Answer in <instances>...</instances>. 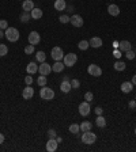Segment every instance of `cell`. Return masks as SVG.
Listing matches in <instances>:
<instances>
[{"mask_svg": "<svg viewBox=\"0 0 136 152\" xmlns=\"http://www.w3.org/2000/svg\"><path fill=\"white\" fill-rule=\"evenodd\" d=\"M71 86H72V88H79L80 87V81L78 80V79H72L71 80Z\"/></svg>", "mask_w": 136, "mask_h": 152, "instance_id": "34", "label": "cell"}, {"mask_svg": "<svg viewBox=\"0 0 136 152\" xmlns=\"http://www.w3.org/2000/svg\"><path fill=\"white\" fill-rule=\"evenodd\" d=\"M69 23H71V25H72L73 27H82L83 26V18H82L80 15H72V16H71V18H69Z\"/></svg>", "mask_w": 136, "mask_h": 152, "instance_id": "9", "label": "cell"}, {"mask_svg": "<svg viewBox=\"0 0 136 152\" xmlns=\"http://www.w3.org/2000/svg\"><path fill=\"white\" fill-rule=\"evenodd\" d=\"M25 83H26L27 86H30L33 83V77L32 76H26V77H25Z\"/></svg>", "mask_w": 136, "mask_h": 152, "instance_id": "39", "label": "cell"}, {"mask_svg": "<svg viewBox=\"0 0 136 152\" xmlns=\"http://www.w3.org/2000/svg\"><path fill=\"white\" fill-rule=\"evenodd\" d=\"M30 15H32L33 19H41V18H42V10L34 7V8L30 11Z\"/></svg>", "mask_w": 136, "mask_h": 152, "instance_id": "20", "label": "cell"}, {"mask_svg": "<svg viewBox=\"0 0 136 152\" xmlns=\"http://www.w3.org/2000/svg\"><path fill=\"white\" fill-rule=\"evenodd\" d=\"M90 102H82L80 105H79V114L83 117H87L89 114H90Z\"/></svg>", "mask_w": 136, "mask_h": 152, "instance_id": "6", "label": "cell"}, {"mask_svg": "<svg viewBox=\"0 0 136 152\" xmlns=\"http://www.w3.org/2000/svg\"><path fill=\"white\" fill-rule=\"evenodd\" d=\"M30 18H32V15H30V12H26V11H23V12L21 14V16H19V19H21V22H23V23H27L29 21H30Z\"/></svg>", "mask_w": 136, "mask_h": 152, "instance_id": "26", "label": "cell"}, {"mask_svg": "<svg viewBox=\"0 0 136 152\" xmlns=\"http://www.w3.org/2000/svg\"><path fill=\"white\" fill-rule=\"evenodd\" d=\"M41 41V36L37 31H32L29 34V44L30 45H38Z\"/></svg>", "mask_w": 136, "mask_h": 152, "instance_id": "10", "label": "cell"}, {"mask_svg": "<svg viewBox=\"0 0 136 152\" xmlns=\"http://www.w3.org/2000/svg\"><path fill=\"white\" fill-rule=\"evenodd\" d=\"M36 58H37V61L44 63V61H45V58H46V54L44 53L42 50H40V52H37V53H36Z\"/></svg>", "mask_w": 136, "mask_h": 152, "instance_id": "28", "label": "cell"}, {"mask_svg": "<svg viewBox=\"0 0 136 152\" xmlns=\"http://www.w3.org/2000/svg\"><path fill=\"white\" fill-rule=\"evenodd\" d=\"M89 46H90V44H89V41H86V40L80 41V42L78 44V48H79L80 50H87L89 49Z\"/></svg>", "mask_w": 136, "mask_h": 152, "instance_id": "27", "label": "cell"}, {"mask_svg": "<svg viewBox=\"0 0 136 152\" xmlns=\"http://www.w3.org/2000/svg\"><path fill=\"white\" fill-rule=\"evenodd\" d=\"M3 36H4V33H3V30H0V38H3Z\"/></svg>", "mask_w": 136, "mask_h": 152, "instance_id": "45", "label": "cell"}, {"mask_svg": "<svg viewBox=\"0 0 136 152\" xmlns=\"http://www.w3.org/2000/svg\"><path fill=\"white\" fill-rule=\"evenodd\" d=\"M38 72H40V75L48 76L52 72V65L44 61V63H41V65H38Z\"/></svg>", "mask_w": 136, "mask_h": 152, "instance_id": "8", "label": "cell"}, {"mask_svg": "<svg viewBox=\"0 0 136 152\" xmlns=\"http://www.w3.org/2000/svg\"><path fill=\"white\" fill-rule=\"evenodd\" d=\"M129 109H136V101H131L129 102Z\"/></svg>", "mask_w": 136, "mask_h": 152, "instance_id": "42", "label": "cell"}, {"mask_svg": "<svg viewBox=\"0 0 136 152\" xmlns=\"http://www.w3.org/2000/svg\"><path fill=\"white\" fill-rule=\"evenodd\" d=\"M69 18H71V16H68V15H61V16L59 18V21L61 23H68L69 22Z\"/></svg>", "mask_w": 136, "mask_h": 152, "instance_id": "36", "label": "cell"}, {"mask_svg": "<svg viewBox=\"0 0 136 152\" xmlns=\"http://www.w3.org/2000/svg\"><path fill=\"white\" fill-rule=\"evenodd\" d=\"M7 27H8V22H7L5 19H1V21H0V29H1V30H5Z\"/></svg>", "mask_w": 136, "mask_h": 152, "instance_id": "35", "label": "cell"}, {"mask_svg": "<svg viewBox=\"0 0 136 152\" xmlns=\"http://www.w3.org/2000/svg\"><path fill=\"white\" fill-rule=\"evenodd\" d=\"M118 49L121 50V52H128V50L132 49V45L129 41L124 40V41H121V42H118Z\"/></svg>", "mask_w": 136, "mask_h": 152, "instance_id": "13", "label": "cell"}, {"mask_svg": "<svg viewBox=\"0 0 136 152\" xmlns=\"http://www.w3.org/2000/svg\"><path fill=\"white\" fill-rule=\"evenodd\" d=\"M108 12H109V15H112V16H117L118 14H120V8H118V5H116V4H109Z\"/></svg>", "mask_w": 136, "mask_h": 152, "instance_id": "19", "label": "cell"}, {"mask_svg": "<svg viewBox=\"0 0 136 152\" xmlns=\"http://www.w3.org/2000/svg\"><path fill=\"white\" fill-rule=\"evenodd\" d=\"M3 143H4V134L0 133V144H3Z\"/></svg>", "mask_w": 136, "mask_h": 152, "instance_id": "43", "label": "cell"}, {"mask_svg": "<svg viewBox=\"0 0 136 152\" xmlns=\"http://www.w3.org/2000/svg\"><path fill=\"white\" fill-rule=\"evenodd\" d=\"M95 124H97V126H98V128H105V126H106V120H105L102 116H97Z\"/></svg>", "mask_w": 136, "mask_h": 152, "instance_id": "24", "label": "cell"}, {"mask_svg": "<svg viewBox=\"0 0 136 152\" xmlns=\"http://www.w3.org/2000/svg\"><path fill=\"white\" fill-rule=\"evenodd\" d=\"M64 67H65V65H64V63H61V61H54V64L52 65V71L57 73V72L63 71Z\"/></svg>", "mask_w": 136, "mask_h": 152, "instance_id": "22", "label": "cell"}, {"mask_svg": "<svg viewBox=\"0 0 136 152\" xmlns=\"http://www.w3.org/2000/svg\"><path fill=\"white\" fill-rule=\"evenodd\" d=\"M113 56H114L116 58H120V57H121V50H120V49L114 50V52H113Z\"/></svg>", "mask_w": 136, "mask_h": 152, "instance_id": "41", "label": "cell"}, {"mask_svg": "<svg viewBox=\"0 0 136 152\" xmlns=\"http://www.w3.org/2000/svg\"><path fill=\"white\" fill-rule=\"evenodd\" d=\"M40 97L42 99H45V101H52L54 98V91L52 88H49V87L44 86L40 90Z\"/></svg>", "mask_w": 136, "mask_h": 152, "instance_id": "3", "label": "cell"}, {"mask_svg": "<svg viewBox=\"0 0 136 152\" xmlns=\"http://www.w3.org/2000/svg\"><path fill=\"white\" fill-rule=\"evenodd\" d=\"M102 113H104V109L101 107V106L95 107V114H97V116H102Z\"/></svg>", "mask_w": 136, "mask_h": 152, "instance_id": "40", "label": "cell"}, {"mask_svg": "<svg viewBox=\"0 0 136 152\" xmlns=\"http://www.w3.org/2000/svg\"><path fill=\"white\" fill-rule=\"evenodd\" d=\"M33 95H34V88L30 87V86L25 87V90L22 91V97H23V98H25V99H30V98H33Z\"/></svg>", "mask_w": 136, "mask_h": 152, "instance_id": "15", "label": "cell"}, {"mask_svg": "<svg viewBox=\"0 0 136 152\" xmlns=\"http://www.w3.org/2000/svg\"><path fill=\"white\" fill-rule=\"evenodd\" d=\"M84 99H86V102H91V101L94 99L93 92H86V94H84Z\"/></svg>", "mask_w": 136, "mask_h": 152, "instance_id": "37", "label": "cell"}, {"mask_svg": "<svg viewBox=\"0 0 136 152\" xmlns=\"http://www.w3.org/2000/svg\"><path fill=\"white\" fill-rule=\"evenodd\" d=\"M7 53H8V48L4 44H0V57H4Z\"/></svg>", "mask_w": 136, "mask_h": 152, "instance_id": "30", "label": "cell"}, {"mask_svg": "<svg viewBox=\"0 0 136 152\" xmlns=\"http://www.w3.org/2000/svg\"><path fill=\"white\" fill-rule=\"evenodd\" d=\"M65 7H67L65 0H56V1H54V8L57 10V11H64Z\"/></svg>", "mask_w": 136, "mask_h": 152, "instance_id": "21", "label": "cell"}, {"mask_svg": "<svg viewBox=\"0 0 136 152\" xmlns=\"http://www.w3.org/2000/svg\"><path fill=\"white\" fill-rule=\"evenodd\" d=\"M80 130L82 132H87V130H91V126H93V124H91L90 121H83L80 125Z\"/></svg>", "mask_w": 136, "mask_h": 152, "instance_id": "23", "label": "cell"}, {"mask_svg": "<svg viewBox=\"0 0 136 152\" xmlns=\"http://www.w3.org/2000/svg\"><path fill=\"white\" fill-rule=\"evenodd\" d=\"M132 90H133V84H132V81H124L121 84V91L124 94H129Z\"/></svg>", "mask_w": 136, "mask_h": 152, "instance_id": "17", "label": "cell"}, {"mask_svg": "<svg viewBox=\"0 0 136 152\" xmlns=\"http://www.w3.org/2000/svg\"><path fill=\"white\" fill-rule=\"evenodd\" d=\"M125 56H127V58L128 60H133V58H135V52H133V50H128V52H125Z\"/></svg>", "mask_w": 136, "mask_h": 152, "instance_id": "33", "label": "cell"}, {"mask_svg": "<svg viewBox=\"0 0 136 152\" xmlns=\"http://www.w3.org/2000/svg\"><path fill=\"white\" fill-rule=\"evenodd\" d=\"M132 84H133V86H136V75H133V76H132Z\"/></svg>", "mask_w": 136, "mask_h": 152, "instance_id": "44", "label": "cell"}, {"mask_svg": "<svg viewBox=\"0 0 136 152\" xmlns=\"http://www.w3.org/2000/svg\"><path fill=\"white\" fill-rule=\"evenodd\" d=\"M79 130H80V126L78 125V124H72V125L69 126V132H71V133H73V134L79 133Z\"/></svg>", "mask_w": 136, "mask_h": 152, "instance_id": "31", "label": "cell"}, {"mask_svg": "<svg viewBox=\"0 0 136 152\" xmlns=\"http://www.w3.org/2000/svg\"><path fill=\"white\" fill-rule=\"evenodd\" d=\"M80 140L84 144H87V145H91V144H94L97 141V134L90 132V130H87V132H83Z\"/></svg>", "mask_w": 136, "mask_h": 152, "instance_id": "2", "label": "cell"}, {"mask_svg": "<svg viewBox=\"0 0 136 152\" xmlns=\"http://www.w3.org/2000/svg\"><path fill=\"white\" fill-rule=\"evenodd\" d=\"M135 101H136V98H135Z\"/></svg>", "mask_w": 136, "mask_h": 152, "instance_id": "47", "label": "cell"}, {"mask_svg": "<svg viewBox=\"0 0 136 152\" xmlns=\"http://www.w3.org/2000/svg\"><path fill=\"white\" fill-rule=\"evenodd\" d=\"M57 145H59L57 140L56 139H49L48 141H46V151L48 152H54L56 149H57Z\"/></svg>", "mask_w": 136, "mask_h": 152, "instance_id": "11", "label": "cell"}, {"mask_svg": "<svg viewBox=\"0 0 136 152\" xmlns=\"http://www.w3.org/2000/svg\"><path fill=\"white\" fill-rule=\"evenodd\" d=\"M87 72H89L91 76H95V77H98V76L102 75V69H101L97 64H90L89 68H87Z\"/></svg>", "mask_w": 136, "mask_h": 152, "instance_id": "7", "label": "cell"}, {"mask_svg": "<svg viewBox=\"0 0 136 152\" xmlns=\"http://www.w3.org/2000/svg\"><path fill=\"white\" fill-rule=\"evenodd\" d=\"M26 72L29 73V75H33V73H37L38 72V65H37L34 61H32V63L27 64L26 67Z\"/></svg>", "mask_w": 136, "mask_h": 152, "instance_id": "16", "label": "cell"}, {"mask_svg": "<svg viewBox=\"0 0 136 152\" xmlns=\"http://www.w3.org/2000/svg\"><path fill=\"white\" fill-rule=\"evenodd\" d=\"M4 36L10 42H16L19 40V30L15 27H7L4 31Z\"/></svg>", "mask_w": 136, "mask_h": 152, "instance_id": "1", "label": "cell"}, {"mask_svg": "<svg viewBox=\"0 0 136 152\" xmlns=\"http://www.w3.org/2000/svg\"><path fill=\"white\" fill-rule=\"evenodd\" d=\"M60 90H61V92H64V94H68V92L72 90L71 81L69 80H63L61 81V84H60Z\"/></svg>", "mask_w": 136, "mask_h": 152, "instance_id": "12", "label": "cell"}, {"mask_svg": "<svg viewBox=\"0 0 136 152\" xmlns=\"http://www.w3.org/2000/svg\"><path fill=\"white\" fill-rule=\"evenodd\" d=\"M135 134H136V128H135Z\"/></svg>", "mask_w": 136, "mask_h": 152, "instance_id": "46", "label": "cell"}, {"mask_svg": "<svg viewBox=\"0 0 136 152\" xmlns=\"http://www.w3.org/2000/svg\"><path fill=\"white\" fill-rule=\"evenodd\" d=\"M46 81H48L46 76L41 75V76H38V79H37V84L41 86V87H44V86H46Z\"/></svg>", "mask_w": 136, "mask_h": 152, "instance_id": "29", "label": "cell"}, {"mask_svg": "<svg viewBox=\"0 0 136 152\" xmlns=\"http://www.w3.org/2000/svg\"><path fill=\"white\" fill-rule=\"evenodd\" d=\"M50 56H52V58H53L54 61H61L64 57V52L60 46H54L53 49H52V52H50Z\"/></svg>", "mask_w": 136, "mask_h": 152, "instance_id": "5", "label": "cell"}, {"mask_svg": "<svg viewBox=\"0 0 136 152\" xmlns=\"http://www.w3.org/2000/svg\"><path fill=\"white\" fill-rule=\"evenodd\" d=\"M113 68L116 69V71H124V69L127 68V65H125V63H124V61H120V60H118V61H116V63H114Z\"/></svg>", "mask_w": 136, "mask_h": 152, "instance_id": "25", "label": "cell"}, {"mask_svg": "<svg viewBox=\"0 0 136 152\" xmlns=\"http://www.w3.org/2000/svg\"><path fill=\"white\" fill-rule=\"evenodd\" d=\"M48 136H49V139H54V137H56V130L49 129L48 130Z\"/></svg>", "mask_w": 136, "mask_h": 152, "instance_id": "38", "label": "cell"}, {"mask_svg": "<svg viewBox=\"0 0 136 152\" xmlns=\"http://www.w3.org/2000/svg\"><path fill=\"white\" fill-rule=\"evenodd\" d=\"M78 61V56L75 53H68V54H64V57H63V63L65 67H73L75 64H76Z\"/></svg>", "mask_w": 136, "mask_h": 152, "instance_id": "4", "label": "cell"}, {"mask_svg": "<svg viewBox=\"0 0 136 152\" xmlns=\"http://www.w3.org/2000/svg\"><path fill=\"white\" fill-rule=\"evenodd\" d=\"M22 8H23V11L30 12V11L34 8V1H33V0H25L22 3Z\"/></svg>", "mask_w": 136, "mask_h": 152, "instance_id": "18", "label": "cell"}, {"mask_svg": "<svg viewBox=\"0 0 136 152\" xmlns=\"http://www.w3.org/2000/svg\"><path fill=\"white\" fill-rule=\"evenodd\" d=\"M89 44H90L91 48H95V49H97V48H101L104 42L101 40V37H93V38L89 41Z\"/></svg>", "mask_w": 136, "mask_h": 152, "instance_id": "14", "label": "cell"}, {"mask_svg": "<svg viewBox=\"0 0 136 152\" xmlns=\"http://www.w3.org/2000/svg\"><path fill=\"white\" fill-rule=\"evenodd\" d=\"M25 53L26 54H33L34 53V45H27L26 48H25Z\"/></svg>", "mask_w": 136, "mask_h": 152, "instance_id": "32", "label": "cell"}]
</instances>
